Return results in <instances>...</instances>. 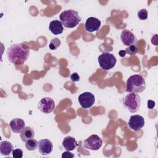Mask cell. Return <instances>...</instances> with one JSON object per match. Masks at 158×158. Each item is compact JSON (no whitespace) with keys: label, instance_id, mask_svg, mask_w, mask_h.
<instances>
[{"label":"cell","instance_id":"obj_1","mask_svg":"<svg viewBox=\"0 0 158 158\" xmlns=\"http://www.w3.org/2000/svg\"><path fill=\"white\" fill-rule=\"evenodd\" d=\"M30 48L24 43H17L10 46L6 51L9 61L15 65L24 64L28 58Z\"/></svg>","mask_w":158,"mask_h":158},{"label":"cell","instance_id":"obj_2","mask_svg":"<svg viewBox=\"0 0 158 158\" xmlns=\"http://www.w3.org/2000/svg\"><path fill=\"white\" fill-rule=\"evenodd\" d=\"M146 88L144 78L138 74L131 75L127 80L126 91L129 93H141Z\"/></svg>","mask_w":158,"mask_h":158},{"label":"cell","instance_id":"obj_3","mask_svg":"<svg viewBox=\"0 0 158 158\" xmlns=\"http://www.w3.org/2000/svg\"><path fill=\"white\" fill-rule=\"evenodd\" d=\"M60 21L66 28H74L81 22V17L78 13L72 9H67L62 11L59 15Z\"/></svg>","mask_w":158,"mask_h":158},{"label":"cell","instance_id":"obj_4","mask_svg":"<svg viewBox=\"0 0 158 158\" xmlns=\"http://www.w3.org/2000/svg\"><path fill=\"white\" fill-rule=\"evenodd\" d=\"M123 104L131 113H135L139 109L141 98L136 93H130L124 98Z\"/></svg>","mask_w":158,"mask_h":158},{"label":"cell","instance_id":"obj_5","mask_svg":"<svg viewBox=\"0 0 158 158\" xmlns=\"http://www.w3.org/2000/svg\"><path fill=\"white\" fill-rule=\"evenodd\" d=\"M117 62L116 57L114 54L107 52H102L98 57V62L101 69L108 70L113 68Z\"/></svg>","mask_w":158,"mask_h":158},{"label":"cell","instance_id":"obj_6","mask_svg":"<svg viewBox=\"0 0 158 158\" xmlns=\"http://www.w3.org/2000/svg\"><path fill=\"white\" fill-rule=\"evenodd\" d=\"M102 144V140L97 135H92L84 140L83 146L85 148L97 151L101 148Z\"/></svg>","mask_w":158,"mask_h":158},{"label":"cell","instance_id":"obj_7","mask_svg":"<svg viewBox=\"0 0 158 158\" xmlns=\"http://www.w3.org/2000/svg\"><path fill=\"white\" fill-rule=\"evenodd\" d=\"M55 107L54 101L49 97H44L42 98L38 106V109L44 114H49L54 110Z\"/></svg>","mask_w":158,"mask_h":158},{"label":"cell","instance_id":"obj_8","mask_svg":"<svg viewBox=\"0 0 158 158\" xmlns=\"http://www.w3.org/2000/svg\"><path fill=\"white\" fill-rule=\"evenodd\" d=\"M79 104L84 109L91 107L95 102V98L93 94L90 92H84L80 94L78 98Z\"/></svg>","mask_w":158,"mask_h":158},{"label":"cell","instance_id":"obj_9","mask_svg":"<svg viewBox=\"0 0 158 158\" xmlns=\"http://www.w3.org/2000/svg\"><path fill=\"white\" fill-rule=\"evenodd\" d=\"M144 118L139 115H133L130 117L128 125L133 131H138L144 126Z\"/></svg>","mask_w":158,"mask_h":158},{"label":"cell","instance_id":"obj_10","mask_svg":"<svg viewBox=\"0 0 158 158\" xmlns=\"http://www.w3.org/2000/svg\"><path fill=\"white\" fill-rule=\"evenodd\" d=\"M38 149L41 155L47 156L52 152L53 144L48 139H41L38 141Z\"/></svg>","mask_w":158,"mask_h":158},{"label":"cell","instance_id":"obj_11","mask_svg":"<svg viewBox=\"0 0 158 158\" xmlns=\"http://www.w3.org/2000/svg\"><path fill=\"white\" fill-rule=\"evenodd\" d=\"M120 39L123 44L127 46L135 44L137 42V38L134 33L127 29L123 30L122 31Z\"/></svg>","mask_w":158,"mask_h":158},{"label":"cell","instance_id":"obj_12","mask_svg":"<svg viewBox=\"0 0 158 158\" xmlns=\"http://www.w3.org/2000/svg\"><path fill=\"white\" fill-rule=\"evenodd\" d=\"M101 22L100 20L96 17H90L88 18L85 22V28L88 32L97 31L101 27Z\"/></svg>","mask_w":158,"mask_h":158},{"label":"cell","instance_id":"obj_13","mask_svg":"<svg viewBox=\"0 0 158 158\" xmlns=\"http://www.w3.org/2000/svg\"><path fill=\"white\" fill-rule=\"evenodd\" d=\"M9 127L12 131L15 133H19L25 128V123L22 118H15L10 122Z\"/></svg>","mask_w":158,"mask_h":158},{"label":"cell","instance_id":"obj_14","mask_svg":"<svg viewBox=\"0 0 158 158\" xmlns=\"http://www.w3.org/2000/svg\"><path fill=\"white\" fill-rule=\"evenodd\" d=\"M49 30L55 35L61 34L64 31L63 25L60 21L58 20H54L49 23Z\"/></svg>","mask_w":158,"mask_h":158},{"label":"cell","instance_id":"obj_15","mask_svg":"<svg viewBox=\"0 0 158 158\" xmlns=\"http://www.w3.org/2000/svg\"><path fill=\"white\" fill-rule=\"evenodd\" d=\"M62 146L67 151H70L74 150L78 146V143L73 137L67 136L63 139Z\"/></svg>","mask_w":158,"mask_h":158},{"label":"cell","instance_id":"obj_16","mask_svg":"<svg viewBox=\"0 0 158 158\" xmlns=\"http://www.w3.org/2000/svg\"><path fill=\"white\" fill-rule=\"evenodd\" d=\"M13 145L8 141H3L0 144V152L2 156H9L13 151Z\"/></svg>","mask_w":158,"mask_h":158},{"label":"cell","instance_id":"obj_17","mask_svg":"<svg viewBox=\"0 0 158 158\" xmlns=\"http://www.w3.org/2000/svg\"><path fill=\"white\" fill-rule=\"evenodd\" d=\"M34 136V131L30 127H25V128L20 133V138L22 141L26 142L28 139L33 138Z\"/></svg>","mask_w":158,"mask_h":158},{"label":"cell","instance_id":"obj_18","mask_svg":"<svg viewBox=\"0 0 158 158\" xmlns=\"http://www.w3.org/2000/svg\"><path fill=\"white\" fill-rule=\"evenodd\" d=\"M38 142L33 138L28 139L25 142V147L27 149L28 151L35 150L38 148Z\"/></svg>","mask_w":158,"mask_h":158},{"label":"cell","instance_id":"obj_19","mask_svg":"<svg viewBox=\"0 0 158 158\" xmlns=\"http://www.w3.org/2000/svg\"><path fill=\"white\" fill-rule=\"evenodd\" d=\"M60 43H61L60 40L59 38H54L51 40L49 45V48L51 50H56L59 46H60Z\"/></svg>","mask_w":158,"mask_h":158},{"label":"cell","instance_id":"obj_20","mask_svg":"<svg viewBox=\"0 0 158 158\" xmlns=\"http://www.w3.org/2000/svg\"><path fill=\"white\" fill-rule=\"evenodd\" d=\"M125 51H126V53H127L128 54H129L130 56L135 55L138 52V47L136 44H133V45L129 46L128 47H127L125 49Z\"/></svg>","mask_w":158,"mask_h":158},{"label":"cell","instance_id":"obj_21","mask_svg":"<svg viewBox=\"0 0 158 158\" xmlns=\"http://www.w3.org/2000/svg\"><path fill=\"white\" fill-rule=\"evenodd\" d=\"M137 15L140 20H146L148 18V11L146 9H142L138 11Z\"/></svg>","mask_w":158,"mask_h":158},{"label":"cell","instance_id":"obj_22","mask_svg":"<svg viewBox=\"0 0 158 158\" xmlns=\"http://www.w3.org/2000/svg\"><path fill=\"white\" fill-rule=\"evenodd\" d=\"M12 157L14 158H22L23 151L20 149H15L12 151Z\"/></svg>","mask_w":158,"mask_h":158},{"label":"cell","instance_id":"obj_23","mask_svg":"<svg viewBox=\"0 0 158 158\" xmlns=\"http://www.w3.org/2000/svg\"><path fill=\"white\" fill-rule=\"evenodd\" d=\"M80 76L78 75V74L76 72L73 73L71 75H70V79L73 82H76V81H78L80 80Z\"/></svg>","mask_w":158,"mask_h":158},{"label":"cell","instance_id":"obj_24","mask_svg":"<svg viewBox=\"0 0 158 158\" xmlns=\"http://www.w3.org/2000/svg\"><path fill=\"white\" fill-rule=\"evenodd\" d=\"M62 157L64 158V157H74V154H72V152H69V151L64 152L62 154Z\"/></svg>","mask_w":158,"mask_h":158},{"label":"cell","instance_id":"obj_25","mask_svg":"<svg viewBox=\"0 0 158 158\" xmlns=\"http://www.w3.org/2000/svg\"><path fill=\"white\" fill-rule=\"evenodd\" d=\"M156 102L152 100H148V107L149 109H152L155 107Z\"/></svg>","mask_w":158,"mask_h":158},{"label":"cell","instance_id":"obj_26","mask_svg":"<svg viewBox=\"0 0 158 158\" xmlns=\"http://www.w3.org/2000/svg\"><path fill=\"white\" fill-rule=\"evenodd\" d=\"M118 54L120 57H124L126 54V51H125V50H121L119 51Z\"/></svg>","mask_w":158,"mask_h":158}]
</instances>
